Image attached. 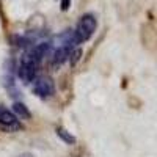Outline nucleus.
Instances as JSON below:
<instances>
[{
    "mask_svg": "<svg viewBox=\"0 0 157 157\" xmlns=\"http://www.w3.org/2000/svg\"><path fill=\"white\" fill-rule=\"evenodd\" d=\"M98 29V21L93 14H85L82 16V19L78 21L75 32H74V38H75V43H83L88 41V39L93 36V33Z\"/></svg>",
    "mask_w": 157,
    "mask_h": 157,
    "instance_id": "nucleus-1",
    "label": "nucleus"
},
{
    "mask_svg": "<svg viewBox=\"0 0 157 157\" xmlns=\"http://www.w3.org/2000/svg\"><path fill=\"white\" fill-rule=\"evenodd\" d=\"M38 64L32 57L25 55V58L21 61V66L17 69V75L24 83H33V80L38 77Z\"/></svg>",
    "mask_w": 157,
    "mask_h": 157,
    "instance_id": "nucleus-2",
    "label": "nucleus"
},
{
    "mask_svg": "<svg viewBox=\"0 0 157 157\" xmlns=\"http://www.w3.org/2000/svg\"><path fill=\"white\" fill-rule=\"evenodd\" d=\"M33 94L38 98H50L55 94V83L50 77L47 75H41V77H36L33 80Z\"/></svg>",
    "mask_w": 157,
    "mask_h": 157,
    "instance_id": "nucleus-3",
    "label": "nucleus"
},
{
    "mask_svg": "<svg viewBox=\"0 0 157 157\" xmlns=\"http://www.w3.org/2000/svg\"><path fill=\"white\" fill-rule=\"evenodd\" d=\"M0 127H3L6 130H19L22 129V124L17 120V116L14 115V112H11L2 105L0 107Z\"/></svg>",
    "mask_w": 157,
    "mask_h": 157,
    "instance_id": "nucleus-4",
    "label": "nucleus"
},
{
    "mask_svg": "<svg viewBox=\"0 0 157 157\" xmlns=\"http://www.w3.org/2000/svg\"><path fill=\"white\" fill-rule=\"evenodd\" d=\"M13 112H14V115L17 116H22V118H30L32 116V113H30V110L24 105L22 102H14L13 104Z\"/></svg>",
    "mask_w": 157,
    "mask_h": 157,
    "instance_id": "nucleus-5",
    "label": "nucleus"
},
{
    "mask_svg": "<svg viewBox=\"0 0 157 157\" xmlns=\"http://www.w3.org/2000/svg\"><path fill=\"white\" fill-rule=\"evenodd\" d=\"M57 135H58L64 143H68V145H74V143H75V137H74V135H71L66 129L57 127Z\"/></svg>",
    "mask_w": 157,
    "mask_h": 157,
    "instance_id": "nucleus-6",
    "label": "nucleus"
},
{
    "mask_svg": "<svg viewBox=\"0 0 157 157\" xmlns=\"http://www.w3.org/2000/svg\"><path fill=\"white\" fill-rule=\"evenodd\" d=\"M19 157H33L32 154H29V152H24V154H21Z\"/></svg>",
    "mask_w": 157,
    "mask_h": 157,
    "instance_id": "nucleus-7",
    "label": "nucleus"
}]
</instances>
